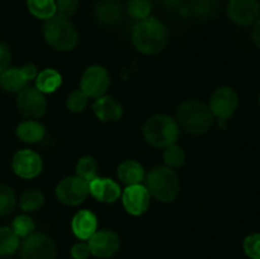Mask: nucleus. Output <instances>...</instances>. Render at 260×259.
<instances>
[{"instance_id": "obj_24", "label": "nucleus", "mask_w": 260, "mask_h": 259, "mask_svg": "<svg viewBox=\"0 0 260 259\" xmlns=\"http://www.w3.org/2000/svg\"><path fill=\"white\" fill-rule=\"evenodd\" d=\"M19 248V238L12 228H0V255H12Z\"/></svg>"}, {"instance_id": "obj_19", "label": "nucleus", "mask_w": 260, "mask_h": 259, "mask_svg": "<svg viewBox=\"0 0 260 259\" xmlns=\"http://www.w3.org/2000/svg\"><path fill=\"white\" fill-rule=\"evenodd\" d=\"M117 175L119 180L126 185L141 184L142 180L145 179V170L140 163L135 160H124L117 168Z\"/></svg>"}, {"instance_id": "obj_9", "label": "nucleus", "mask_w": 260, "mask_h": 259, "mask_svg": "<svg viewBox=\"0 0 260 259\" xmlns=\"http://www.w3.org/2000/svg\"><path fill=\"white\" fill-rule=\"evenodd\" d=\"M17 106L20 113L27 118H40L45 114L47 102L42 91L33 86H25L18 93Z\"/></svg>"}, {"instance_id": "obj_23", "label": "nucleus", "mask_w": 260, "mask_h": 259, "mask_svg": "<svg viewBox=\"0 0 260 259\" xmlns=\"http://www.w3.org/2000/svg\"><path fill=\"white\" fill-rule=\"evenodd\" d=\"M27 7L30 14L40 19L47 20L56 15L55 0H28Z\"/></svg>"}, {"instance_id": "obj_11", "label": "nucleus", "mask_w": 260, "mask_h": 259, "mask_svg": "<svg viewBox=\"0 0 260 259\" xmlns=\"http://www.w3.org/2000/svg\"><path fill=\"white\" fill-rule=\"evenodd\" d=\"M37 74V68L33 63H25L22 68L5 69L0 74V85L7 91L19 93L27 86L28 81L36 79Z\"/></svg>"}, {"instance_id": "obj_21", "label": "nucleus", "mask_w": 260, "mask_h": 259, "mask_svg": "<svg viewBox=\"0 0 260 259\" xmlns=\"http://www.w3.org/2000/svg\"><path fill=\"white\" fill-rule=\"evenodd\" d=\"M62 84V78L55 69H45L36 76V88L43 94H50L57 90Z\"/></svg>"}, {"instance_id": "obj_13", "label": "nucleus", "mask_w": 260, "mask_h": 259, "mask_svg": "<svg viewBox=\"0 0 260 259\" xmlns=\"http://www.w3.org/2000/svg\"><path fill=\"white\" fill-rule=\"evenodd\" d=\"M122 203L129 215H142L146 212L150 206L149 190L142 184L127 185L122 193Z\"/></svg>"}, {"instance_id": "obj_33", "label": "nucleus", "mask_w": 260, "mask_h": 259, "mask_svg": "<svg viewBox=\"0 0 260 259\" xmlns=\"http://www.w3.org/2000/svg\"><path fill=\"white\" fill-rule=\"evenodd\" d=\"M79 7V0H56V13L62 18L75 14Z\"/></svg>"}, {"instance_id": "obj_29", "label": "nucleus", "mask_w": 260, "mask_h": 259, "mask_svg": "<svg viewBox=\"0 0 260 259\" xmlns=\"http://www.w3.org/2000/svg\"><path fill=\"white\" fill-rule=\"evenodd\" d=\"M13 231L17 234L18 238H27L35 230V222L32 218L27 215H19L14 218L12 225Z\"/></svg>"}, {"instance_id": "obj_28", "label": "nucleus", "mask_w": 260, "mask_h": 259, "mask_svg": "<svg viewBox=\"0 0 260 259\" xmlns=\"http://www.w3.org/2000/svg\"><path fill=\"white\" fill-rule=\"evenodd\" d=\"M15 203L17 200L12 188L5 184H0V216L9 215L14 210Z\"/></svg>"}, {"instance_id": "obj_37", "label": "nucleus", "mask_w": 260, "mask_h": 259, "mask_svg": "<svg viewBox=\"0 0 260 259\" xmlns=\"http://www.w3.org/2000/svg\"><path fill=\"white\" fill-rule=\"evenodd\" d=\"M251 36H253L254 43H255L256 47H258L260 50V18L258 20H256L255 24H254L253 33H251Z\"/></svg>"}, {"instance_id": "obj_25", "label": "nucleus", "mask_w": 260, "mask_h": 259, "mask_svg": "<svg viewBox=\"0 0 260 259\" xmlns=\"http://www.w3.org/2000/svg\"><path fill=\"white\" fill-rule=\"evenodd\" d=\"M45 203V196L41 192L40 189H28L20 197V208H22L24 212H33V211L38 210L40 207H42V205Z\"/></svg>"}, {"instance_id": "obj_3", "label": "nucleus", "mask_w": 260, "mask_h": 259, "mask_svg": "<svg viewBox=\"0 0 260 259\" xmlns=\"http://www.w3.org/2000/svg\"><path fill=\"white\" fill-rule=\"evenodd\" d=\"M145 187L155 200L167 203L177 198L180 183L172 168L155 167L145 175Z\"/></svg>"}, {"instance_id": "obj_5", "label": "nucleus", "mask_w": 260, "mask_h": 259, "mask_svg": "<svg viewBox=\"0 0 260 259\" xmlns=\"http://www.w3.org/2000/svg\"><path fill=\"white\" fill-rule=\"evenodd\" d=\"M43 36L51 47L58 51H71L78 45V30L68 18L60 15L50 18L43 25Z\"/></svg>"}, {"instance_id": "obj_2", "label": "nucleus", "mask_w": 260, "mask_h": 259, "mask_svg": "<svg viewBox=\"0 0 260 259\" xmlns=\"http://www.w3.org/2000/svg\"><path fill=\"white\" fill-rule=\"evenodd\" d=\"M213 113L207 104L198 101H187L177 109V122L185 132L202 135L211 128Z\"/></svg>"}, {"instance_id": "obj_34", "label": "nucleus", "mask_w": 260, "mask_h": 259, "mask_svg": "<svg viewBox=\"0 0 260 259\" xmlns=\"http://www.w3.org/2000/svg\"><path fill=\"white\" fill-rule=\"evenodd\" d=\"M193 12L200 17H208L216 10L215 0H194L192 5Z\"/></svg>"}, {"instance_id": "obj_12", "label": "nucleus", "mask_w": 260, "mask_h": 259, "mask_svg": "<svg viewBox=\"0 0 260 259\" xmlns=\"http://www.w3.org/2000/svg\"><path fill=\"white\" fill-rule=\"evenodd\" d=\"M12 168L18 177L30 179L37 177L42 172V157L32 150H19L13 156Z\"/></svg>"}, {"instance_id": "obj_36", "label": "nucleus", "mask_w": 260, "mask_h": 259, "mask_svg": "<svg viewBox=\"0 0 260 259\" xmlns=\"http://www.w3.org/2000/svg\"><path fill=\"white\" fill-rule=\"evenodd\" d=\"M10 62V51L5 43L0 42V74L8 69Z\"/></svg>"}, {"instance_id": "obj_31", "label": "nucleus", "mask_w": 260, "mask_h": 259, "mask_svg": "<svg viewBox=\"0 0 260 259\" xmlns=\"http://www.w3.org/2000/svg\"><path fill=\"white\" fill-rule=\"evenodd\" d=\"M66 106L70 109L71 112H83L85 109V107L88 106V96L83 93L81 90H74L73 93H70V95L68 96V101H66Z\"/></svg>"}, {"instance_id": "obj_16", "label": "nucleus", "mask_w": 260, "mask_h": 259, "mask_svg": "<svg viewBox=\"0 0 260 259\" xmlns=\"http://www.w3.org/2000/svg\"><path fill=\"white\" fill-rule=\"evenodd\" d=\"M89 193L99 202L113 203L121 197L122 190L114 180L96 177L89 182Z\"/></svg>"}, {"instance_id": "obj_22", "label": "nucleus", "mask_w": 260, "mask_h": 259, "mask_svg": "<svg viewBox=\"0 0 260 259\" xmlns=\"http://www.w3.org/2000/svg\"><path fill=\"white\" fill-rule=\"evenodd\" d=\"M45 126L37 121H24L18 124L17 127V136L22 141L28 142V144L40 142L45 137Z\"/></svg>"}, {"instance_id": "obj_15", "label": "nucleus", "mask_w": 260, "mask_h": 259, "mask_svg": "<svg viewBox=\"0 0 260 259\" xmlns=\"http://www.w3.org/2000/svg\"><path fill=\"white\" fill-rule=\"evenodd\" d=\"M88 245L93 255L98 258H109L119 249V238L111 230L95 231L89 239Z\"/></svg>"}, {"instance_id": "obj_26", "label": "nucleus", "mask_w": 260, "mask_h": 259, "mask_svg": "<svg viewBox=\"0 0 260 259\" xmlns=\"http://www.w3.org/2000/svg\"><path fill=\"white\" fill-rule=\"evenodd\" d=\"M75 172L78 177L83 178L86 182H90L94 178H96V174H98V164H96L94 157L83 156L76 163Z\"/></svg>"}, {"instance_id": "obj_35", "label": "nucleus", "mask_w": 260, "mask_h": 259, "mask_svg": "<svg viewBox=\"0 0 260 259\" xmlns=\"http://www.w3.org/2000/svg\"><path fill=\"white\" fill-rule=\"evenodd\" d=\"M90 254V249L86 243H78L71 248V256L74 259H86Z\"/></svg>"}, {"instance_id": "obj_32", "label": "nucleus", "mask_w": 260, "mask_h": 259, "mask_svg": "<svg viewBox=\"0 0 260 259\" xmlns=\"http://www.w3.org/2000/svg\"><path fill=\"white\" fill-rule=\"evenodd\" d=\"M243 248L250 259H260V234H251L246 236Z\"/></svg>"}, {"instance_id": "obj_27", "label": "nucleus", "mask_w": 260, "mask_h": 259, "mask_svg": "<svg viewBox=\"0 0 260 259\" xmlns=\"http://www.w3.org/2000/svg\"><path fill=\"white\" fill-rule=\"evenodd\" d=\"M164 149L162 157H164V161L168 168L174 169V168H179L184 164L185 154L182 147L178 146L177 144H172L169 146L164 147Z\"/></svg>"}, {"instance_id": "obj_4", "label": "nucleus", "mask_w": 260, "mask_h": 259, "mask_svg": "<svg viewBox=\"0 0 260 259\" xmlns=\"http://www.w3.org/2000/svg\"><path fill=\"white\" fill-rule=\"evenodd\" d=\"M144 139L154 147H167L175 144L179 137V124L167 114H155L142 128Z\"/></svg>"}, {"instance_id": "obj_7", "label": "nucleus", "mask_w": 260, "mask_h": 259, "mask_svg": "<svg viewBox=\"0 0 260 259\" xmlns=\"http://www.w3.org/2000/svg\"><path fill=\"white\" fill-rule=\"evenodd\" d=\"M111 84L109 74L103 66H89L84 71L80 80V90L88 98H99L107 93Z\"/></svg>"}, {"instance_id": "obj_14", "label": "nucleus", "mask_w": 260, "mask_h": 259, "mask_svg": "<svg viewBox=\"0 0 260 259\" xmlns=\"http://www.w3.org/2000/svg\"><path fill=\"white\" fill-rule=\"evenodd\" d=\"M258 0H230L228 14L234 23L239 25H250L259 17Z\"/></svg>"}, {"instance_id": "obj_20", "label": "nucleus", "mask_w": 260, "mask_h": 259, "mask_svg": "<svg viewBox=\"0 0 260 259\" xmlns=\"http://www.w3.org/2000/svg\"><path fill=\"white\" fill-rule=\"evenodd\" d=\"M95 14L104 24H116L122 18V7L117 0H103L96 5Z\"/></svg>"}, {"instance_id": "obj_6", "label": "nucleus", "mask_w": 260, "mask_h": 259, "mask_svg": "<svg viewBox=\"0 0 260 259\" xmlns=\"http://www.w3.org/2000/svg\"><path fill=\"white\" fill-rule=\"evenodd\" d=\"M20 256L22 259H57V249L50 236L35 233L23 241Z\"/></svg>"}, {"instance_id": "obj_38", "label": "nucleus", "mask_w": 260, "mask_h": 259, "mask_svg": "<svg viewBox=\"0 0 260 259\" xmlns=\"http://www.w3.org/2000/svg\"><path fill=\"white\" fill-rule=\"evenodd\" d=\"M162 3H164L165 5H168V7H175V5L179 4L180 0H161Z\"/></svg>"}, {"instance_id": "obj_17", "label": "nucleus", "mask_w": 260, "mask_h": 259, "mask_svg": "<svg viewBox=\"0 0 260 259\" xmlns=\"http://www.w3.org/2000/svg\"><path fill=\"white\" fill-rule=\"evenodd\" d=\"M96 228H98L96 216L88 210L79 211L71 221L73 233L81 240H89L96 231Z\"/></svg>"}, {"instance_id": "obj_30", "label": "nucleus", "mask_w": 260, "mask_h": 259, "mask_svg": "<svg viewBox=\"0 0 260 259\" xmlns=\"http://www.w3.org/2000/svg\"><path fill=\"white\" fill-rule=\"evenodd\" d=\"M150 12H151V4L149 0H129L128 2V13L135 19H145L149 17Z\"/></svg>"}, {"instance_id": "obj_39", "label": "nucleus", "mask_w": 260, "mask_h": 259, "mask_svg": "<svg viewBox=\"0 0 260 259\" xmlns=\"http://www.w3.org/2000/svg\"><path fill=\"white\" fill-rule=\"evenodd\" d=\"M259 101H260V96H259Z\"/></svg>"}, {"instance_id": "obj_10", "label": "nucleus", "mask_w": 260, "mask_h": 259, "mask_svg": "<svg viewBox=\"0 0 260 259\" xmlns=\"http://www.w3.org/2000/svg\"><path fill=\"white\" fill-rule=\"evenodd\" d=\"M239 98L236 91L230 86H220L213 91L210 99V109L220 119H228L235 113Z\"/></svg>"}, {"instance_id": "obj_18", "label": "nucleus", "mask_w": 260, "mask_h": 259, "mask_svg": "<svg viewBox=\"0 0 260 259\" xmlns=\"http://www.w3.org/2000/svg\"><path fill=\"white\" fill-rule=\"evenodd\" d=\"M93 111L96 118L103 122H116L121 119L122 106L114 98L108 95H103L96 98L93 104Z\"/></svg>"}, {"instance_id": "obj_1", "label": "nucleus", "mask_w": 260, "mask_h": 259, "mask_svg": "<svg viewBox=\"0 0 260 259\" xmlns=\"http://www.w3.org/2000/svg\"><path fill=\"white\" fill-rule=\"evenodd\" d=\"M132 41L140 52L155 55L164 50L168 43V29L156 18L139 20L132 30Z\"/></svg>"}, {"instance_id": "obj_8", "label": "nucleus", "mask_w": 260, "mask_h": 259, "mask_svg": "<svg viewBox=\"0 0 260 259\" xmlns=\"http://www.w3.org/2000/svg\"><path fill=\"white\" fill-rule=\"evenodd\" d=\"M56 196L65 205H80L89 196V182L78 175L63 178L56 187Z\"/></svg>"}]
</instances>
